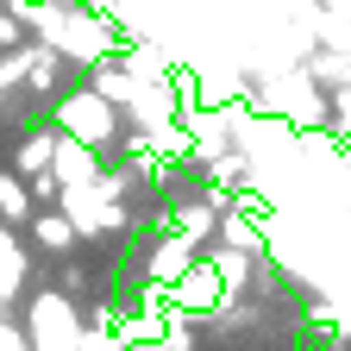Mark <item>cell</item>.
<instances>
[{
  "mask_svg": "<svg viewBox=\"0 0 351 351\" xmlns=\"http://www.w3.org/2000/svg\"><path fill=\"white\" fill-rule=\"evenodd\" d=\"M82 351H132V345H125L119 326L107 320V326H82Z\"/></svg>",
  "mask_w": 351,
  "mask_h": 351,
  "instance_id": "19",
  "label": "cell"
},
{
  "mask_svg": "<svg viewBox=\"0 0 351 351\" xmlns=\"http://www.w3.org/2000/svg\"><path fill=\"white\" fill-rule=\"evenodd\" d=\"M0 219H32V189L19 169H0Z\"/></svg>",
  "mask_w": 351,
  "mask_h": 351,
  "instance_id": "13",
  "label": "cell"
},
{
  "mask_svg": "<svg viewBox=\"0 0 351 351\" xmlns=\"http://www.w3.org/2000/svg\"><path fill=\"white\" fill-rule=\"evenodd\" d=\"M13 44H19V19L0 7V51H13Z\"/></svg>",
  "mask_w": 351,
  "mask_h": 351,
  "instance_id": "23",
  "label": "cell"
},
{
  "mask_svg": "<svg viewBox=\"0 0 351 351\" xmlns=\"http://www.w3.org/2000/svg\"><path fill=\"white\" fill-rule=\"evenodd\" d=\"M119 63H125V75H132V82H157V75H176V69H169V57L157 51L151 38H132V51H125Z\"/></svg>",
  "mask_w": 351,
  "mask_h": 351,
  "instance_id": "8",
  "label": "cell"
},
{
  "mask_svg": "<svg viewBox=\"0 0 351 351\" xmlns=\"http://www.w3.org/2000/svg\"><path fill=\"white\" fill-rule=\"evenodd\" d=\"M163 351H195V314L189 307H163Z\"/></svg>",
  "mask_w": 351,
  "mask_h": 351,
  "instance_id": "14",
  "label": "cell"
},
{
  "mask_svg": "<svg viewBox=\"0 0 351 351\" xmlns=\"http://www.w3.org/2000/svg\"><path fill=\"white\" fill-rule=\"evenodd\" d=\"M51 169H57V182H63V189H75V182H95V176H101L95 145L69 138V132H57V157H51Z\"/></svg>",
  "mask_w": 351,
  "mask_h": 351,
  "instance_id": "6",
  "label": "cell"
},
{
  "mask_svg": "<svg viewBox=\"0 0 351 351\" xmlns=\"http://www.w3.org/2000/svg\"><path fill=\"white\" fill-rule=\"evenodd\" d=\"M51 157H57V125H44V132H32V138L19 145L13 169H19V176H38V169H51Z\"/></svg>",
  "mask_w": 351,
  "mask_h": 351,
  "instance_id": "9",
  "label": "cell"
},
{
  "mask_svg": "<svg viewBox=\"0 0 351 351\" xmlns=\"http://www.w3.org/2000/svg\"><path fill=\"white\" fill-rule=\"evenodd\" d=\"M25 82V51H7L0 57V88H19Z\"/></svg>",
  "mask_w": 351,
  "mask_h": 351,
  "instance_id": "22",
  "label": "cell"
},
{
  "mask_svg": "<svg viewBox=\"0 0 351 351\" xmlns=\"http://www.w3.org/2000/svg\"><path fill=\"white\" fill-rule=\"evenodd\" d=\"M57 63H63V57L51 51V44H32V51H25V88H38V95H51V88H57V75H63Z\"/></svg>",
  "mask_w": 351,
  "mask_h": 351,
  "instance_id": "12",
  "label": "cell"
},
{
  "mask_svg": "<svg viewBox=\"0 0 351 351\" xmlns=\"http://www.w3.org/2000/svg\"><path fill=\"white\" fill-rule=\"evenodd\" d=\"M176 232H189V239L201 245V239L213 232V207H207V201H201V207H176Z\"/></svg>",
  "mask_w": 351,
  "mask_h": 351,
  "instance_id": "18",
  "label": "cell"
},
{
  "mask_svg": "<svg viewBox=\"0 0 351 351\" xmlns=\"http://www.w3.org/2000/svg\"><path fill=\"white\" fill-rule=\"evenodd\" d=\"M113 125H119V107L101 101L95 88H82V95H63V101H57V132H69V138L95 145V151L113 138Z\"/></svg>",
  "mask_w": 351,
  "mask_h": 351,
  "instance_id": "4",
  "label": "cell"
},
{
  "mask_svg": "<svg viewBox=\"0 0 351 351\" xmlns=\"http://www.w3.org/2000/svg\"><path fill=\"white\" fill-rule=\"evenodd\" d=\"M0 351H32V345H25V339H19L13 326H0Z\"/></svg>",
  "mask_w": 351,
  "mask_h": 351,
  "instance_id": "24",
  "label": "cell"
},
{
  "mask_svg": "<svg viewBox=\"0 0 351 351\" xmlns=\"http://www.w3.org/2000/svg\"><path fill=\"white\" fill-rule=\"evenodd\" d=\"M339 332H345V339H351V307H345V314H339Z\"/></svg>",
  "mask_w": 351,
  "mask_h": 351,
  "instance_id": "25",
  "label": "cell"
},
{
  "mask_svg": "<svg viewBox=\"0 0 351 351\" xmlns=\"http://www.w3.org/2000/svg\"><path fill=\"white\" fill-rule=\"evenodd\" d=\"M195 251H201V245H195L189 232H169V239H163V245L151 251V276H157V282L169 289V282H176V276H182V270H189V263H195Z\"/></svg>",
  "mask_w": 351,
  "mask_h": 351,
  "instance_id": "7",
  "label": "cell"
},
{
  "mask_svg": "<svg viewBox=\"0 0 351 351\" xmlns=\"http://www.w3.org/2000/svg\"><path fill=\"white\" fill-rule=\"evenodd\" d=\"M25 345L32 351H82V320H75V301L44 289L25 314Z\"/></svg>",
  "mask_w": 351,
  "mask_h": 351,
  "instance_id": "2",
  "label": "cell"
},
{
  "mask_svg": "<svg viewBox=\"0 0 351 351\" xmlns=\"http://www.w3.org/2000/svg\"><path fill=\"white\" fill-rule=\"evenodd\" d=\"M257 107L276 113V119H289V125H320L326 119V95L314 88L307 69H270V75L257 82Z\"/></svg>",
  "mask_w": 351,
  "mask_h": 351,
  "instance_id": "1",
  "label": "cell"
},
{
  "mask_svg": "<svg viewBox=\"0 0 351 351\" xmlns=\"http://www.w3.org/2000/svg\"><path fill=\"white\" fill-rule=\"evenodd\" d=\"M25 189H32V201H51V207H57V195H63L57 169H38V176H25Z\"/></svg>",
  "mask_w": 351,
  "mask_h": 351,
  "instance_id": "21",
  "label": "cell"
},
{
  "mask_svg": "<svg viewBox=\"0 0 351 351\" xmlns=\"http://www.w3.org/2000/svg\"><path fill=\"white\" fill-rule=\"evenodd\" d=\"M57 207L69 213L75 239H95V232L125 226V207H119V195H107V182H101V176H95V182H75V189H63V195H57Z\"/></svg>",
  "mask_w": 351,
  "mask_h": 351,
  "instance_id": "3",
  "label": "cell"
},
{
  "mask_svg": "<svg viewBox=\"0 0 351 351\" xmlns=\"http://www.w3.org/2000/svg\"><path fill=\"white\" fill-rule=\"evenodd\" d=\"M326 119L339 125V138L351 145V82H345V88H332V101H326Z\"/></svg>",
  "mask_w": 351,
  "mask_h": 351,
  "instance_id": "20",
  "label": "cell"
},
{
  "mask_svg": "<svg viewBox=\"0 0 351 351\" xmlns=\"http://www.w3.org/2000/svg\"><path fill=\"white\" fill-rule=\"evenodd\" d=\"M38 245H44V251H69V245H75V226H69V213H63V207L38 213Z\"/></svg>",
  "mask_w": 351,
  "mask_h": 351,
  "instance_id": "15",
  "label": "cell"
},
{
  "mask_svg": "<svg viewBox=\"0 0 351 351\" xmlns=\"http://www.w3.org/2000/svg\"><path fill=\"white\" fill-rule=\"evenodd\" d=\"M219 301H226V289H219V270H213L207 257H195L189 270L169 282V307H189V314H201V307H207V314H213Z\"/></svg>",
  "mask_w": 351,
  "mask_h": 351,
  "instance_id": "5",
  "label": "cell"
},
{
  "mask_svg": "<svg viewBox=\"0 0 351 351\" xmlns=\"http://www.w3.org/2000/svg\"><path fill=\"white\" fill-rule=\"evenodd\" d=\"M88 88H95V95H101V101H113V107H125V101H132V88H138V82H132V75H125V63H107V57H101V63H95V82H88Z\"/></svg>",
  "mask_w": 351,
  "mask_h": 351,
  "instance_id": "11",
  "label": "cell"
},
{
  "mask_svg": "<svg viewBox=\"0 0 351 351\" xmlns=\"http://www.w3.org/2000/svg\"><path fill=\"white\" fill-rule=\"evenodd\" d=\"M19 282H25V251H19L7 232H0V295H13Z\"/></svg>",
  "mask_w": 351,
  "mask_h": 351,
  "instance_id": "16",
  "label": "cell"
},
{
  "mask_svg": "<svg viewBox=\"0 0 351 351\" xmlns=\"http://www.w3.org/2000/svg\"><path fill=\"white\" fill-rule=\"evenodd\" d=\"M213 219H219V232H226V245H239V251H251V257H263V232L251 226V219H245V213H239L232 201H226V207H219Z\"/></svg>",
  "mask_w": 351,
  "mask_h": 351,
  "instance_id": "10",
  "label": "cell"
},
{
  "mask_svg": "<svg viewBox=\"0 0 351 351\" xmlns=\"http://www.w3.org/2000/svg\"><path fill=\"white\" fill-rule=\"evenodd\" d=\"M314 82H332V88H345L351 82V57L345 51H314V69H307Z\"/></svg>",
  "mask_w": 351,
  "mask_h": 351,
  "instance_id": "17",
  "label": "cell"
}]
</instances>
